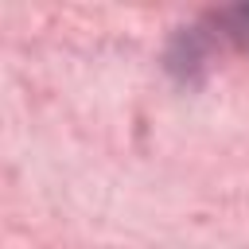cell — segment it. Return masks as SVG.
I'll return each instance as SVG.
<instances>
[{
    "mask_svg": "<svg viewBox=\"0 0 249 249\" xmlns=\"http://www.w3.org/2000/svg\"><path fill=\"white\" fill-rule=\"evenodd\" d=\"M226 19H230V35L249 47V8H233V12H226Z\"/></svg>",
    "mask_w": 249,
    "mask_h": 249,
    "instance_id": "cell-1",
    "label": "cell"
}]
</instances>
